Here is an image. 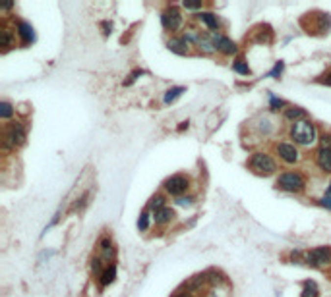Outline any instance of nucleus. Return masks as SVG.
I'll use <instances>...</instances> for the list:
<instances>
[{
  "mask_svg": "<svg viewBox=\"0 0 331 297\" xmlns=\"http://www.w3.org/2000/svg\"><path fill=\"white\" fill-rule=\"evenodd\" d=\"M289 139H290V143H294L298 148L314 147V145L320 141L318 127H316V124H314L310 118L300 120V122H294V124H290V127H289Z\"/></svg>",
  "mask_w": 331,
  "mask_h": 297,
  "instance_id": "f257e3e1",
  "label": "nucleus"
},
{
  "mask_svg": "<svg viewBox=\"0 0 331 297\" xmlns=\"http://www.w3.org/2000/svg\"><path fill=\"white\" fill-rule=\"evenodd\" d=\"M248 168L258 174V176H273L279 172V162L277 158L271 154V152H265V150H256L252 152L248 158Z\"/></svg>",
  "mask_w": 331,
  "mask_h": 297,
  "instance_id": "f03ea898",
  "label": "nucleus"
},
{
  "mask_svg": "<svg viewBox=\"0 0 331 297\" xmlns=\"http://www.w3.org/2000/svg\"><path fill=\"white\" fill-rule=\"evenodd\" d=\"M306 176L300 172V170H285L277 176L275 180V187L283 193H290V195H298V193H304L306 191Z\"/></svg>",
  "mask_w": 331,
  "mask_h": 297,
  "instance_id": "7ed1b4c3",
  "label": "nucleus"
},
{
  "mask_svg": "<svg viewBox=\"0 0 331 297\" xmlns=\"http://www.w3.org/2000/svg\"><path fill=\"white\" fill-rule=\"evenodd\" d=\"M27 139V127H25V122L24 120H12L4 126V131H2V147L6 150L10 148H18L22 147Z\"/></svg>",
  "mask_w": 331,
  "mask_h": 297,
  "instance_id": "20e7f679",
  "label": "nucleus"
},
{
  "mask_svg": "<svg viewBox=\"0 0 331 297\" xmlns=\"http://www.w3.org/2000/svg\"><path fill=\"white\" fill-rule=\"evenodd\" d=\"M190 187H192V182H190V178L186 174H174V176L166 178L163 182V191L166 195L174 197V199L184 197L190 191Z\"/></svg>",
  "mask_w": 331,
  "mask_h": 297,
  "instance_id": "39448f33",
  "label": "nucleus"
},
{
  "mask_svg": "<svg viewBox=\"0 0 331 297\" xmlns=\"http://www.w3.org/2000/svg\"><path fill=\"white\" fill-rule=\"evenodd\" d=\"M273 150H275V156H277L283 164H289V166L298 164L300 158H302L300 148L296 147L294 143H290V141H277Z\"/></svg>",
  "mask_w": 331,
  "mask_h": 297,
  "instance_id": "423d86ee",
  "label": "nucleus"
},
{
  "mask_svg": "<svg viewBox=\"0 0 331 297\" xmlns=\"http://www.w3.org/2000/svg\"><path fill=\"white\" fill-rule=\"evenodd\" d=\"M304 262L314 268H330L331 266V247H314L304 251Z\"/></svg>",
  "mask_w": 331,
  "mask_h": 297,
  "instance_id": "0eeeda50",
  "label": "nucleus"
},
{
  "mask_svg": "<svg viewBox=\"0 0 331 297\" xmlns=\"http://www.w3.org/2000/svg\"><path fill=\"white\" fill-rule=\"evenodd\" d=\"M161 23H163V29L166 33H176L182 29L184 25V18L180 14V10L176 6H166L165 10L161 12Z\"/></svg>",
  "mask_w": 331,
  "mask_h": 297,
  "instance_id": "6e6552de",
  "label": "nucleus"
},
{
  "mask_svg": "<svg viewBox=\"0 0 331 297\" xmlns=\"http://www.w3.org/2000/svg\"><path fill=\"white\" fill-rule=\"evenodd\" d=\"M209 35L213 39L215 48H217L219 54H223V56H235V54H238V44L233 39H229L223 33H209Z\"/></svg>",
  "mask_w": 331,
  "mask_h": 297,
  "instance_id": "1a4fd4ad",
  "label": "nucleus"
},
{
  "mask_svg": "<svg viewBox=\"0 0 331 297\" xmlns=\"http://www.w3.org/2000/svg\"><path fill=\"white\" fill-rule=\"evenodd\" d=\"M196 21L206 27L207 33H221V25H223L221 18L211 10H202L200 14H196Z\"/></svg>",
  "mask_w": 331,
  "mask_h": 297,
  "instance_id": "9d476101",
  "label": "nucleus"
},
{
  "mask_svg": "<svg viewBox=\"0 0 331 297\" xmlns=\"http://www.w3.org/2000/svg\"><path fill=\"white\" fill-rule=\"evenodd\" d=\"M166 48L178 56H188L192 54V44L186 41L184 35H172V37L166 41Z\"/></svg>",
  "mask_w": 331,
  "mask_h": 297,
  "instance_id": "9b49d317",
  "label": "nucleus"
},
{
  "mask_svg": "<svg viewBox=\"0 0 331 297\" xmlns=\"http://www.w3.org/2000/svg\"><path fill=\"white\" fill-rule=\"evenodd\" d=\"M16 35L22 46H27L31 42H35V29L31 27V23L24 21V20H18L16 21Z\"/></svg>",
  "mask_w": 331,
  "mask_h": 297,
  "instance_id": "f8f14e48",
  "label": "nucleus"
},
{
  "mask_svg": "<svg viewBox=\"0 0 331 297\" xmlns=\"http://www.w3.org/2000/svg\"><path fill=\"white\" fill-rule=\"evenodd\" d=\"M252 127L258 131L260 137H269V135L275 131V122H273L267 114H261V116H258V118L254 120Z\"/></svg>",
  "mask_w": 331,
  "mask_h": 297,
  "instance_id": "ddd939ff",
  "label": "nucleus"
},
{
  "mask_svg": "<svg viewBox=\"0 0 331 297\" xmlns=\"http://www.w3.org/2000/svg\"><path fill=\"white\" fill-rule=\"evenodd\" d=\"M314 162L316 166L324 172V174H331V148L320 147L314 154Z\"/></svg>",
  "mask_w": 331,
  "mask_h": 297,
  "instance_id": "4468645a",
  "label": "nucleus"
},
{
  "mask_svg": "<svg viewBox=\"0 0 331 297\" xmlns=\"http://www.w3.org/2000/svg\"><path fill=\"white\" fill-rule=\"evenodd\" d=\"M16 29H10V27H2L0 31V46H2V52H8L16 46Z\"/></svg>",
  "mask_w": 331,
  "mask_h": 297,
  "instance_id": "2eb2a0df",
  "label": "nucleus"
},
{
  "mask_svg": "<svg viewBox=\"0 0 331 297\" xmlns=\"http://www.w3.org/2000/svg\"><path fill=\"white\" fill-rule=\"evenodd\" d=\"M283 118L290 122V124H294V122H300V120H306L308 118V112L304 110V108H300V106H294V105H289L285 110H283Z\"/></svg>",
  "mask_w": 331,
  "mask_h": 297,
  "instance_id": "dca6fc26",
  "label": "nucleus"
},
{
  "mask_svg": "<svg viewBox=\"0 0 331 297\" xmlns=\"http://www.w3.org/2000/svg\"><path fill=\"white\" fill-rule=\"evenodd\" d=\"M174 218H176V212H174V209H170V207H165L163 211H159L157 214H153L155 226H159V228H165V226H168L170 222H174Z\"/></svg>",
  "mask_w": 331,
  "mask_h": 297,
  "instance_id": "f3484780",
  "label": "nucleus"
},
{
  "mask_svg": "<svg viewBox=\"0 0 331 297\" xmlns=\"http://www.w3.org/2000/svg\"><path fill=\"white\" fill-rule=\"evenodd\" d=\"M166 207V193H155L151 199H149V203H147V211L151 212V214H157L159 211H163Z\"/></svg>",
  "mask_w": 331,
  "mask_h": 297,
  "instance_id": "a211bd4d",
  "label": "nucleus"
},
{
  "mask_svg": "<svg viewBox=\"0 0 331 297\" xmlns=\"http://www.w3.org/2000/svg\"><path fill=\"white\" fill-rule=\"evenodd\" d=\"M115 280H117V264H115V262H111V264H107L105 272L101 274L99 284H101V288H109Z\"/></svg>",
  "mask_w": 331,
  "mask_h": 297,
  "instance_id": "6ab92c4d",
  "label": "nucleus"
},
{
  "mask_svg": "<svg viewBox=\"0 0 331 297\" xmlns=\"http://www.w3.org/2000/svg\"><path fill=\"white\" fill-rule=\"evenodd\" d=\"M196 48H198V52H202V54H215L217 52V48H215V42H213V39L211 35L204 31V37L200 39V42L196 44Z\"/></svg>",
  "mask_w": 331,
  "mask_h": 297,
  "instance_id": "aec40b11",
  "label": "nucleus"
},
{
  "mask_svg": "<svg viewBox=\"0 0 331 297\" xmlns=\"http://www.w3.org/2000/svg\"><path fill=\"white\" fill-rule=\"evenodd\" d=\"M184 93H186V87H182V85L170 87V89H166L165 95H163V103H165V105H172V103H174L176 99H180Z\"/></svg>",
  "mask_w": 331,
  "mask_h": 297,
  "instance_id": "412c9836",
  "label": "nucleus"
},
{
  "mask_svg": "<svg viewBox=\"0 0 331 297\" xmlns=\"http://www.w3.org/2000/svg\"><path fill=\"white\" fill-rule=\"evenodd\" d=\"M254 41L256 42H260V44H271V41H273V31L265 25H260V31H256V35H254Z\"/></svg>",
  "mask_w": 331,
  "mask_h": 297,
  "instance_id": "4be33fe9",
  "label": "nucleus"
},
{
  "mask_svg": "<svg viewBox=\"0 0 331 297\" xmlns=\"http://www.w3.org/2000/svg\"><path fill=\"white\" fill-rule=\"evenodd\" d=\"M105 268H107V262L101 259L99 255L89 260V270H91V274H93L95 278H101V274L105 272Z\"/></svg>",
  "mask_w": 331,
  "mask_h": 297,
  "instance_id": "5701e85b",
  "label": "nucleus"
},
{
  "mask_svg": "<svg viewBox=\"0 0 331 297\" xmlns=\"http://www.w3.org/2000/svg\"><path fill=\"white\" fill-rule=\"evenodd\" d=\"M300 297H320V288L314 280H306L304 286H302V292H300Z\"/></svg>",
  "mask_w": 331,
  "mask_h": 297,
  "instance_id": "b1692460",
  "label": "nucleus"
},
{
  "mask_svg": "<svg viewBox=\"0 0 331 297\" xmlns=\"http://www.w3.org/2000/svg\"><path fill=\"white\" fill-rule=\"evenodd\" d=\"M14 114H16V108H14V105L10 103V101H2L0 103V118L4 120V122H12V118H14Z\"/></svg>",
  "mask_w": 331,
  "mask_h": 297,
  "instance_id": "393cba45",
  "label": "nucleus"
},
{
  "mask_svg": "<svg viewBox=\"0 0 331 297\" xmlns=\"http://www.w3.org/2000/svg\"><path fill=\"white\" fill-rule=\"evenodd\" d=\"M233 70L240 75H252V70H250L248 62H246L244 58H236V60L233 62Z\"/></svg>",
  "mask_w": 331,
  "mask_h": 297,
  "instance_id": "a878e982",
  "label": "nucleus"
},
{
  "mask_svg": "<svg viewBox=\"0 0 331 297\" xmlns=\"http://www.w3.org/2000/svg\"><path fill=\"white\" fill-rule=\"evenodd\" d=\"M289 105L283 101V99H279V97H275L273 93H269V110L271 112H279V110H285Z\"/></svg>",
  "mask_w": 331,
  "mask_h": 297,
  "instance_id": "bb28decb",
  "label": "nucleus"
},
{
  "mask_svg": "<svg viewBox=\"0 0 331 297\" xmlns=\"http://www.w3.org/2000/svg\"><path fill=\"white\" fill-rule=\"evenodd\" d=\"M149 224H151V212L145 209V211L140 214V218H138V230H140V232H147Z\"/></svg>",
  "mask_w": 331,
  "mask_h": 297,
  "instance_id": "cd10ccee",
  "label": "nucleus"
},
{
  "mask_svg": "<svg viewBox=\"0 0 331 297\" xmlns=\"http://www.w3.org/2000/svg\"><path fill=\"white\" fill-rule=\"evenodd\" d=\"M172 203H174V207L190 209V207H194V203H196V197H192V195H184V197H178V199H174Z\"/></svg>",
  "mask_w": 331,
  "mask_h": 297,
  "instance_id": "c85d7f7f",
  "label": "nucleus"
},
{
  "mask_svg": "<svg viewBox=\"0 0 331 297\" xmlns=\"http://www.w3.org/2000/svg\"><path fill=\"white\" fill-rule=\"evenodd\" d=\"M89 197H91V193L89 191H83L82 195L76 199V205H74V211H78V212H82L83 209L87 207V203H89Z\"/></svg>",
  "mask_w": 331,
  "mask_h": 297,
  "instance_id": "c756f323",
  "label": "nucleus"
},
{
  "mask_svg": "<svg viewBox=\"0 0 331 297\" xmlns=\"http://www.w3.org/2000/svg\"><path fill=\"white\" fill-rule=\"evenodd\" d=\"M283 70H285V62H283V60H279V62H275V66L271 68V72L267 74V77L279 79V77H281V74H283Z\"/></svg>",
  "mask_w": 331,
  "mask_h": 297,
  "instance_id": "7c9ffc66",
  "label": "nucleus"
},
{
  "mask_svg": "<svg viewBox=\"0 0 331 297\" xmlns=\"http://www.w3.org/2000/svg\"><path fill=\"white\" fill-rule=\"evenodd\" d=\"M289 259L292 264H300V262H304V251L302 249H292L289 253Z\"/></svg>",
  "mask_w": 331,
  "mask_h": 297,
  "instance_id": "2f4dec72",
  "label": "nucleus"
},
{
  "mask_svg": "<svg viewBox=\"0 0 331 297\" xmlns=\"http://www.w3.org/2000/svg\"><path fill=\"white\" fill-rule=\"evenodd\" d=\"M182 8L186 10H192V12H202L204 10V2H182Z\"/></svg>",
  "mask_w": 331,
  "mask_h": 297,
  "instance_id": "473e14b6",
  "label": "nucleus"
},
{
  "mask_svg": "<svg viewBox=\"0 0 331 297\" xmlns=\"http://www.w3.org/2000/svg\"><path fill=\"white\" fill-rule=\"evenodd\" d=\"M109 247H113V239H111L109 235H103V237L97 241V249H99V251H105V249H109Z\"/></svg>",
  "mask_w": 331,
  "mask_h": 297,
  "instance_id": "72a5a7b5",
  "label": "nucleus"
},
{
  "mask_svg": "<svg viewBox=\"0 0 331 297\" xmlns=\"http://www.w3.org/2000/svg\"><path fill=\"white\" fill-rule=\"evenodd\" d=\"M320 147H328V148H331V133L330 131H324L322 135H320Z\"/></svg>",
  "mask_w": 331,
  "mask_h": 297,
  "instance_id": "f704fd0d",
  "label": "nucleus"
},
{
  "mask_svg": "<svg viewBox=\"0 0 331 297\" xmlns=\"http://www.w3.org/2000/svg\"><path fill=\"white\" fill-rule=\"evenodd\" d=\"M172 297H196V296H194V292H190V290H186V288H184V290H178V292H174V294H172Z\"/></svg>",
  "mask_w": 331,
  "mask_h": 297,
  "instance_id": "c9c22d12",
  "label": "nucleus"
},
{
  "mask_svg": "<svg viewBox=\"0 0 331 297\" xmlns=\"http://www.w3.org/2000/svg\"><path fill=\"white\" fill-rule=\"evenodd\" d=\"M138 75H143V72H142V70H136V72H132V74H130V77L126 79L124 83H126V85H132V83L138 79Z\"/></svg>",
  "mask_w": 331,
  "mask_h": 297,
  "instance_id": "e433bc0d",
  "label": "nucleus"
},
{
  "mask_svg": "<svg viewBox=\"0 0 331 297\" xmlns=\"http://www.w3.org/2000/svg\"><path fill=\"white\" fill-rule=\"evenodd\" d=\"M318 81H320V83H326V85H331V70H328L326 74L320 75V77H318Z\"/></svg>",
  "mask_w": 331,
  "mask_h": 297,
  "instance_id": "4c0bfd02",
  "label": "nucleus"
},
{
  "mask_svg": "<svg viewBox=\"0 0 331 297\" xmlns=\"http://www.w3.org/2000/svg\"><path fill=\"white\" fill-rule=\"evenodd\" d=\"M320 205L326 207L328 211H331V195H324V197L320 199Z\"/></svg>",
  "mask_w": 331,
  "mask_h": 297,
  "instance_id": "58836bf2",
  "label": "nucleus"
},
{
  "mask_svg": "<svg viewBox=\"0 0 331 297\" xmlns=\"http://www.w3.org/2000/svg\"><path fill=\"white\" fill-rule=\"evenodd\" d=\"M103 29H105V31H103L105 35H111V29H113V23H109V21H103Z\"/></svg>",
  "mask_w": 331,
  "mask_h": 297,
  "instance_id": "ea45409f",
  "label": "nucleus"
},
{
  "mask_svg": "<svg viewBox=\"0 0 331 297\" xmlns=\"http://www.w3.org/2000/svg\"><path fill=\"white\" fill-rule=\"evenodd\" d=\"M326 195H331V182H330V186H328V189H326Z\"/></svg>",
  "mask_w": 331,
  "mask_h": 297,
  "instance_id": "a19ab883",
  "label": "nucleus"
}]
</instances>
